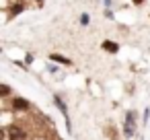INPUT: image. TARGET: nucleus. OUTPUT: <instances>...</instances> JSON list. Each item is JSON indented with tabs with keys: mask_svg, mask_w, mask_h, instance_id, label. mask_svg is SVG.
Here are the masks:
<instances>
[{
	"mask_svg": "<svg viewBox=\"0 0 150 140\" xmlns=\"http://www.w3.org/2000/svg\"><path fill=\"white\" fill-rule=\"evenodd\" d=\"M4 136H6V138H29V134H27L23 128H19V126L6 128V130H4Z\"/></svg>",
	"mask_w": 150,
	"mask_h": 140,
	"instance_id": "nucleus-1",
	"label": "nucleus"
},
{
	"mask_svg": "<svg viewBox=\"0 0 150 140\" xmlns=\"http://www.w3.org/2000/svg\"><path fill=\"white\" fill-rule=\"evenodd\" d=\"M13 109H17V111H27V109H31V103H29L27 99H23V97H17V99H13Z\"/></svg>",
	"mask_w": 150,
	"mask_h": 140,
	"instance_id": "nucleus-2",
	"label": "nucleus"
},
{
	"mask_svg": "<svg viewBox=\"0 0 150 140\" xmlns=\"http://www.w3.org/2000/svg\"><path fill=\"white\" fill-rule=\"evenodd\" d=\"M134 134V113H127L125 115V136H132Z\"/></svg>",
	"mask_w": 150,
	"mask_h": 140,
	"instance_id": "nucleus-3",
	"label": "nucleus"
},
{
	"mask_svg": "<svg viewBox=\"0 0 150 140\" xmlns=\"http://www.w3.org/2000/svg\"><path fill=\"white\" fill-rule=\"evenodd\" d=\"M50 60H54V62H58V64H70V60H68V58L58 56V54H52V56H50Z\"/></svg>",
	"mask_w": 150,
	"mask_h": 140,
	"instance_id": "nucleus-4",
	"label": "nucleus"
},
{
	"mask_svg": "<svg viewBox=\"0 0 150 140\" xmlns=\"http://www.w3.org/2000/svg\"><path fill=\"white\" fill-rule=\"evenodd\" d=\"M107 52H117V43H113V41H105V45H103Z\"/></svg>",
	"mask_w": 150,
	"mask_h": 140,
	"instance_id": "nucleus-5",
	"label": "nucleus"
},
{
	"mask_svg": "<svg viewBox=\"0 0 150 140\" xmlns=\"http://www.w3.org/2000/svg\"><path fill=\"white\" fill-rule=\"evenodd\" d=\"M19 13H23V4H21V2L13 4V15H19Z\"/></svg>",
	"mask_w": 150,
	"mask_h": 140,
	"instance_id": "nucleus-6",
	"label": "nucleus"
},
{
	"mask_svg": "<svg viewBox=\"0 0 150 140\" xmlns=\"http://www.w3.org/2000/svg\"><path fill=\"white\" fill-rule=\"evenodd\" d=\"M56 103H58V107H60V109H62V113H64V115H66V105H64V103H62V99H60V97H56Z\"/></svg>",
	"mask_w": 150,
	"mask_h": 140,
	"instance_id": "nucleus-7",
	"label": "nucleus"
},
{
	"mask_svg": "<svg viewBox=\"0 0 150 140\" xmlns=\"http://www.w3.org/2000/svg\"><path fill=\"white\" fill-rule=\"evenodd\" d=\"M0 95H4V97H6V95H11V89H8L6 85H2V87H0Z\"/></svg>",
	"mask_w": 150,
	"mask_h": 140,
	"instance_id": "nucleus-8",
	"label": "nucleus"
},
{
	"mask_svg": "<svg viewBox=\"0 0 150 140\" xmlns=\"http://www.w3.org/2000/svg\"><path fill=\"white\" fill-rule=\"evenodd\" d=\"M80 23H82V25H88V17L82 15V17H80Z\"/></svg>",
	"mask_w": 150,
	"mask_h": 140,
	"instance_id": "nucleus-9",
	"label": "nucleus"
},
{
	"mask_svg": "<svg viewBox=\"0 0 150 140\" xmlns=\"http://www.w3.org/2000/svg\"><path fill=\"white\" fill-rule=\"evenodd\" d=\"M134 2H136V4H140V2H142V0H134Z\"/></svg>",
	"mask_w": 150,
	"mask_h": 140,
	"instance_id": "nucleus-10",
	"label": "nucleus"
}]
</instances>
